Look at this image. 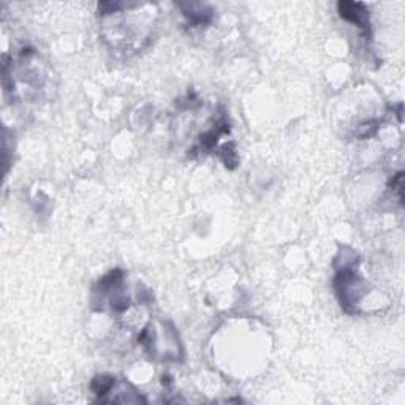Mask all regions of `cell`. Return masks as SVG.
Segmentation results:
<instances>
[{"label":"cell","instance_id":"6da1fadb","mask_svg":"<svg viewBox=\"0 0 405 405\" xmlns=\"http://www.w3.org/2000/svg\"><path fill=\"white\" fill-rule=\"evenodd\" d=\"M340 16L350 21L353 24H356L359 29H363L366 34L371 29L369 24V15H367V10L363 4H354V2H340L338 5Z\"/></svg>","mask_w":405,"mask_h":405}]
</instances>
